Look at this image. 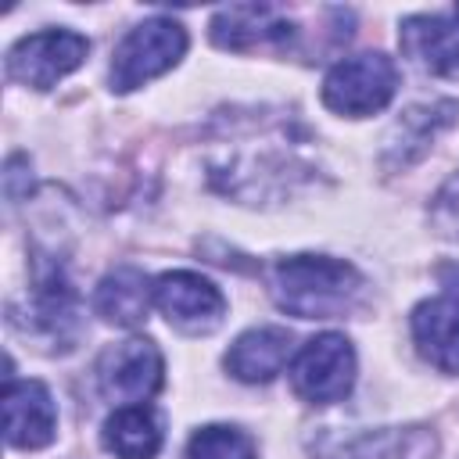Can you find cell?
<instances>
[{"label": "cell", "instance_id": "cell-1", "mask_svg": "<svg viewBox=\"0 0 459 459\" xmlns=\"http://www.w3.org/2000/svg\"><path fill=\"white\" fill-rule=\"evenodd\" d=\"M269 290L287 316L298 319H337L362 301V273L330 255H290L269 273Z\"/></svg>", "mask_w": 459, "mask_h": 459}, {"label": "cell", "instance_id": "cell-2", "mask_svg": "<svg viewBox=\"0 0 459 459\" xmlns=\"http://www.w3.org/2000/svg\"><path fill=\"white\" fill-rule=\"evenodd\" d=\"M398 90V68L387 54L366 50L337 61L323 79V104L348 118L384 111Z\"/></svg>", "mask_w": 459, "mask_h": 459}, {"label": "cell", "instance_id": "cell-3", "mask_svg": "<svg viewBox=\"0 0 459 459\" xmlns=\"http://www.w3.org/2000/svg\"><path fill=\"white\" fill-rule=\"evenodd\" d=\"M186 54V29L172 18H147L122 36L111 57V90L129 93L161 72H169Z\"/></svg>", "mask_w": 459, "mask_h": 459}, {"label": "cell", "instance_id": "cell-4", "mask_svg": "<svg viewBox=\"0 0 459 459\" xmlns=\"http://www.w3.org/2000/svg\"><path fill=\"white\" fill-rule=\"evenodd\" d=\"M294 391L312 405L341 402L355 384V348L344 333H316L290 362Z\"/></svg>", "mask_w": 459, "mask_h": 459}, {"label": "cell", "instance_id": "cell-5", "mask_svg": "<svg viewBox=\"0 0 459 459\" xmlns=\"http://www.w3.org/2000/svg\"><path fill=\"white\" fill-rule=\"evenodd\" d=\"M90 54L86 36L72 29H47L18 39L7 50V75L22 86L32 90H50L57 86L68 72H75Z\"/></svg>", "mask_w": 459, "mask_h": 459}, {"label": "cell", "instance_id": "cell-6", "mask_svg": "<svg viewBox=\"0 0 459 459\" xmlns=\"http://www.w3.org/2000/svg\"><path fill=\"white\" fill-rule=\"evenodd\" d=\"M100 394L122 405H140L151 394H158L165 380V359L154 341L129 337L122 344H111L97 362Z\"/></svg>", "mask_w": 459, "mask_h": 459}, {"label": "cell", "instance_id": "cell-7", "mask_svg": "<svg viewBox=\"0 0 459 459\" xmlns=\"http://www.w3.org/2000/svg\"><path fill=\"white\" fill-rule=\"evenodd\" d=\"M154 305L161 308L169 326L183 333H212L226 316L222 290L212 280L186 273V269L161 273L154 280Z\"/></svg>", "mask_w": 459, "mask_h": 459}, {"label": "cell", "instance_id": "cell-8", "mask_svg": "<svg viewBox=\"0 0 459 459\" xmlns=\"http://www.w3.org/2000/svg\"><path fill=\"white\" fill-rule=\"evenodd\" d=\"M294 22L273 4H230L212 18V39L222 50H258V47H290Z\"/></svg>", "mask_w": 459, "mask_h": 459}, {"label": "cell", "instance_id": "cell-9", "mask_svg": "<svg viewBox=\"0 0 459 459\" xmlns=\"http://www.w3.org/2000/svg\"><path fill=\"white\" fill-rule=\"evenodd\" d=\"M57 409L39 380H14L7 377L4 387V434L14 448H43L54 441Z\"/></svg>", "mask_w": 459, "mask_h": 459}, {"label": "cell", "instance_id": "cell-10", "mask_svg": "<svg viewBox=\"0 0 459 459\" xmlns=\"http://www.w3.org/2000/svg\"><path fill=\"white\" fill-rule=\"evenodd\" d=\"M437 434L423 423L412 427H377L359 430L326 448V459H434Z\"/></svg>", "mask_w": 459, "mask_h": 459}, {"label": "cell", "instance_id": "cell-11", "mask_svg": "<svg viewBox=\"0 0 459 459\" xmlns=\"http://www.w3.org/2000/svg\"><path fill=\"white\" fill-rule=\"evenodd\" d=\"M412 341L434 369L459 373V298L441 294L420 301L412 308Z\"/></svg>", "mask_w": 459, "mask_h": 459}, {"label": "cell", "instance_id": "cell-12", "mask_svg": "<svg viewBox=\"0 0 459 459\" xmlns=\"http://www.w3.org/2000/svg\"><path fill=\"white\" fill-rule=\"evenodd\" d=\"M402 50L441 79H459V25L441 14H412L402 22Z\"/></svg>", "mask_w": 459, "mask_h": 459}, {"label": "cell", "instance_id": "cell-13", "mask_svg": "<svg viewBox=\"0 0 459 459\" xmlns=\"http://www.w3.org/2000/svg\"><path fill=\"white\" fill-rule=\"evenodd\" d=\"M287 359H290V333L283 326H255L230 344L226 369L244 384H269L276 373H283Z\"/></svg>", "mask_w": 459, "mask_h": 459}, {"label": "cell", "instance_id": "cell-14", "mask_svg": "<svg viewBox=\"0 0 459 459\" xmlns=\"http://www.w3.org/2000/svg\"><path fill=\"white\" fill-rule=\"evenodd\" d=\"M154 301L151 280L136 265H118L111 269L97 290H93V312L115 326H136L147 319V308Z\"/></svg>", "mask_w": 459, "mask_h": 459}, {"label": "cell", "instance_id": "cell-15", "mask_svg": "<svg viewBox=\"0 0 459 459\" xmlns=\"http://www.w3.org/2000/svg\"><path fill=\"white\" fill-rule=\"evenodd\" d=\"M100 441L118 459H154L158 448H161V416L147 402L118 405L108 416V423L100 430Z\"/></svg>", "mask_w": 459, "mask_h": 459}, {"label": "cell", "instance_id": "cell-16", "mask_svg": "<svg viewBox=\"0 0 459 459\" xmlns=\"http://www.w3.org/2000/svg\"><path fill=\"white\" fill-rule=\"evenodd\" d=\"M452 115H455V104L409 108V111L398 118V126H394V133H391V140H387V161H391V165H409L416 154L427 151V143L434 140V133L452 122Z\"/></svg>", "mask_w": 459, "mask_h": 459}, {"label": "cell", "instance_id": "cell-17", "mask_svg": "<svg viewBox=\"0 0 459 459\" xmlns=\"http://www.w3.org/2000/svg\"><path fill=\"white\" fill-rule=\"evenodd\" d=\"M186 459H255V441L237 427L212 423L190 437Z\"/></svg>", "mask_w": 459, "mask_h": 459}, {"label": "cell", "instance_id": "cell-18", "mask_svg": "<svg viewBox=\"0 0 459 459\" xmlns=\"http://www.w3.org/2000/svg\"><path fill=\"white\" fill-rule=\"evenodd\" d=\"M430 226H434V233H441L448 240H459V172L452 179H445V186L434 194Z\"/></svg>", "mask_w": 459, "mask_h": 459}]
</instances>
